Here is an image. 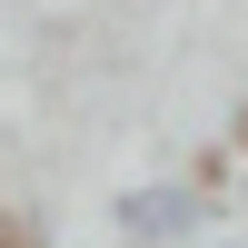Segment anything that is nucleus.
Wrapping results in <instances>:
<instances>
[{
    "mask_svg": "<svg viewBox=\"0 0 248 248\" xmlns=\"http://www.w3.org/2000/svg\"><path fill=\"white\" fill-rule=\"evenodd\" d=\"M199 218H209L199 189H129V199H119V229H129V238H189Z\"/></svg>",
    "mask_w": 248,
    "mask_h": 248,
    "instance_id": "nucleus-1",
    "label": "nucleus"
}]
</instances>
